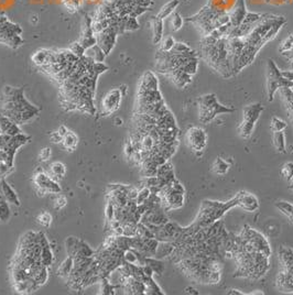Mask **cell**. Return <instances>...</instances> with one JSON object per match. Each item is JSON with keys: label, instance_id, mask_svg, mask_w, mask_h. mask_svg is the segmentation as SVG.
Listing matches in <instances>:
<instances>
[{"label": "cell", "instance_id": "ee69618b", "mask_svg": "<svg viewBox=\"0 0 293 295\" xmlns=\"http://www.w3.org/2000/svg\"><path fill=\"white\" fill-rule=\"evenodd\" d=\"M68 131H69V130H68V128L65 127V126H61V127L58 128V130H57V132L61 134V137H64L65 134L68 133Z\"/></svg>", "mask_w": 293, "mask_h": 295}, {"label": "cell", "instance_id": "6da1fadb", "mask_svg": "<svg viewBox=\"0 0 293 295\" xmlns=\"http://www.w3.org/2000/svg\"><path fill=\"white\" fill-rule=\"evenodd\" d=\"M286 22L287 20L284 17L270 14L263 15L262 19L254 27L249 35L242 37L245 45L235 67H234V75L238 74L254 62L262 46L275 39Z\"/></svg>", "mask_w": 293, "mask_h": 295}, {"label": "cell", "instance_id": "681fc988", "mask_svg": "<svg viewBox=\"0 0 293 295\" xmlns=\"http://www.w3.org/2000/svg\"><path fill=\"white\" fill-rule=\"evenodd\" d=\"M116 122H117V125H118V126H119V125H121V124H120L121 120L119 119V118H117V119H116Z\"/></svg>", "mask_w": 293, "mask_h": 295}, {"label": "cell", "instance_id": "8d00e7d4", "mask_svg": "<svg viewBox=\"0 0 293 295\" xmlns=\"http://www.w3.org/2000/svg\"><path fill=\"white\" fill-rule=\"evenodd\" d=\"M150 195H151V191H150V188L146 186H142L140 191L138 192V197L136 200L137 204L140 205L142 203H145V202L149 199Z\"/></svg>", "mask_w": 293, "mask_h": 295}, {"label": "cell", "instance_id": "f35d334b", "mask_svg": "<svg viewBox=\"0 0 293 295\" xmlns=\"http://www.w3.org/2000/svg\"><path fill=\"white\" fill-rule=\"evenodd\" d=\"M85 51L86 50L83 48L81 43H74L72 45V48H71V52L74 53L77 57H82L84 55V53H85Z\"/></svg>", "mask_w": 293, "mask_h": 295}, {"label": "cell", "instance_id": "d6986e66", "mask_svg": "<svg viewBox=\"0 0 293 295\" xmlns=\"http://www.w3.org/2000/svg\"><path fill=\"white\" fill-rule=\"evenodd\" d=\"M51 181H52V178H50V175L44 173V172L41 170L37 171L35 175V184H36L37 188L47 189Z\"/></svg>", "mask_w": 293, "mask_h": 295}, {"label": "cell", "instance_id": "7bdbcfd3", "mask_svg": "<svg viewBox=\"0 0 293 295\" xmlns=\"http://www.w3.org/2000/svg\"><path fill=\"white\" fill-rule=\"evenodd\" d=\"M51 140L54 143H61L62 140H63V137H61V134L58 133L57 131H55V132H53L51 134Z\"/></svg>", "mask_w": 293, "mask_h": 295}, {"label": "cell", "instance_id": "8fae6325", "mask_svg": "<svg viewBox=\"0 0 293 295\" xmlns=\"http://www.w3.org/2000/svg\"><path fill=\"white\" fill-rule=\"evenodd\" d=\"M121 94L120 90H112L108 94L104 97L103 103H102V108H103V113L105 116H108L116 111L118 109L120 102H121Z\"/></svg>", "mask_w": 293, "mask_h": 295}, {"label": "cell", "instance_id": "d6a6232c", "mask_svg": "<svg viewBox=\"0 0 293 295\" xmlns=\"http://www.w3.org/2000/svg\"><path fill=\"white\" fill-rule=\"evenodd\" d=\"M184 20L182 18V16L179 14V12L174 11L172 14V19H171V27H172L173 31H179L180 29L183 27Z\"/></svg>", "mask_w": 293, "mask_h": 295}, {"label": "cell", "instance_id": "30bf717a", "mask_svg": "<svg viewBox=\"0 0 293 295\" xmlns=\"http://www.w3.org/2000/svg\"><path fill=\"white\" fill-rule=\"evenodd\" d=\"M247 12H248V10L246 8V0H236L235 5L228 11L230 30L240 26L242 20L245 19Z\"/></svg>", "mask_w": 293, "mask_h": 295}, {"label": "cell", "instance_id": "d590c367", "mask_svg": "<svg viewBox=\"0 0 293 295\" xmlns=\"http://www.w3.org/2000/svg\"><path fill=\"white\" fill-rule=\"evenodd\" d=\"M37 221L41 226L50 227V225H51V222H52V216H51V214H49L47 212H42L41 214L37 215Z\"/></svg>", "mask_w": 293, "mask_h": 295}, {"label": "cell", "instance_id": "cb8c5ba5", "mask_svg": "<svg viewBox=\"0 0 293 295\" xmlns=\"http://www.w3.org/2000/svg\"><path fill=\"white\" fill-rule=\"evenodd\" d=\"M230 164L225 161L221 158H216V160L213 163V171L215 172L217 175H224L228 172Z\"/></svg>", "mask_w": 293, "mask_h": 295}, {"label": "cell", "instance_id": "e0dca14e", "mask_svg": "<svg viewBox=\"0 0 293 295\" xmlns=\"http://www.w3.org/2000/svg\"><path fill=\"white\" fill-rule=\"evenodd\" d=\"M139 87L145 90H159V82L156 75L152 72H146L141 78Z\"/></svg>", "mask_w": 293, "mask_h": 295}, {"label": "cell", "instance_id": "5bb4252c", "mask_svg": "<svg viewBox=\"0 0 293 295\" xmlns=\"http://www.w3.org/2000/svg\"><path fill=\"white\" fill-rule=\"evenodd\" d=\"M278 288L284 292H293V273L282 271L277 279Z\"/></svg>", "mask_w": 293, "mask_h": 295}, {"label": "cell", "instance_id": "ab89813d", "mask_svg": "<svg viewBox=\"0 0 293 295\" xmlns=\"http://www.w3.org/2000/svg\"><path fill=\"white\" fill-rule=\"evenodd\" d=\"M68 203V200H66L65 196L63 195H58L55 200H54V208L55 209H62L64 206Z\"/></svg>", "mask_w": 293, "mask_h": 295}, {"label": "cell", "instance_id": "836d02e7", "mask_svg": "<svg viewBox=\"0 0 293 295\" xmlns=\"http://www.w3.org/2000/svg\"><path fill=\"white\" fill-rule=\"evenodd\" d=\"M48 53H49V51H45V50L44 51L37 52L32 57L33 62H35L36 64L39 66L45 65V63H47V60H48Z\"/></svg>", "mask_w": 293, "mask_h": 295}, {"label": "cell", "instance_id": "7dc6e473", "mask_svg": "<svg viewBox=\"0 0 293 295\" xmlns=\"http://www.w3.org/2000/svg\"><path fill=\"white\" fill-rule=\"evenodd\" d=\"M103 0H84V2L90 3V5H97V3L102 2Z\"/></svg>", "mask_w": 293, "mask_h": 295}, {"label": "cell", "instance_id": "484cf974", "mask_svg": "<svg viewBox=\"0 0 293 295\" xmlns=\"http://www.w3.org/2000/svg\"><path fill=\"white\" fill-rule=\"evenodd\" d=\"M79 241H81V240L75 238V237H69L68 239H66L65 246H66V252H68V256H70V257L76 256L78 246H79Z\"/></svg>", "mask_w": 293, "mask_h": 295}, {"label": "cell", "instance_id": "ac0fdd59", "mask_svg": "<svg viewBox=\"0 0 293 295\" xmlns=\"http://www.w3.org/2000/svg\"><path fill=\"white\" fill-rule=\"evenodd\" d=\"M179 5H180V0H170L169 2H166L165 5L161 8L160 11H159V14L157 15V17L162 20H165L170 15L173 14Z\"/></svg>", "mask_w": 293, "mask_h": 295}, {"label": "cell", "instance_id": "f6af8a7d", "mask_svg": "<svg viewBox=\"0 0 293 295\" xmlns=\"http://www.w3.org/2000/svg\"><path fill=\"white\" fill-rule=\"evenodd\" d=\"M185 293H187V294H198V291H196L194 288H192V286H188V288L185 289Z\"/></svg>", "mask_w": 293, "mask_h": 295}, {"label": "cell", "instance_id": "2e32d148", "mask_svg": "<svg viewBox=\"0 0 293 295\" xmlns=\"http://www.w3.org/2000/svg\"><path fill=\"white\" fill-rule=\"evenodd\" d=\"M175 249V246L173 242L170 241H159L156 255H154V258L157 259H163L166 258V257H170L173 254V251Z\"/></svg>", "mask_w": 293, "mask_h": 295}, {"label": "cell", "instance_id": "9c48e42d", "mask_svg": "<svg viewBox=\"0 0 293 295\" xmlns=\"http://www.w3.org/2000/svg\"><path fill=\"white\" fill-rule=\"evenodd\" d=\"M234 199L236 201V206H239L241 209L248 213H255L259 208L258 199L249 192H238Z\"/></svg>", "mask_w": 293, "mask_h": 295}, {"label": "cell", "instance_id": "277c9868", "mask_svg": "<svg viewBox=\"0 0 293 295\" xmlns=\"http://www.w3.org/2000/svg\"><path fill=\"white\" fill-rule=\"evenodd\" d=\"M200 116L199 119L202 124H209L217 115L220 113H230L235 109L229 108L227 106H223L219 103L215 94H207L201 96L199 100Z\"/></svg>", "mask_w": 293, "mask_h": 295}, {"label": "cell", "instance_id": "4dcf8cb0", "mask_svg": "<svg viewBox=\"0 0 293 295\" xmlns=\"http://www.w3.org/2000/svg\"><path fill=\"white\" fill-rule=\"evenodd\" d=\"M270 128L272 130V132L284 131V129L287 128V124H286V121H283L282 119H280V118H278V117H272Z\"/></svg>", "mask_w": 293, "mask_h": 295}, {"label": "cell", "instance_id": "816d5d0a", "mask_svg": "<svg viewBox=\"0 0 293 295\" xmlns=\"http://www.w3.org/2000/svg\"><path fill=\"white\" fill-rule=\"evenodd\" d=\"M292 71H293V62H292Z\"/></svg>", "mask_w": 293, "mask_h": 295}, {"label": "cell", "instance_id": "3957f363", "mask_svg": "<svg viewBox=\"0 0 293 295\" xmlns=\"http://www.w3.org/2000/svg\"><path fill=\"white\" fill-rule=\"evenodd\" d=\"M235 206H236L235 199L225 202V203H221V202L207 201V200L203 201L195 222L200 227H205L214 224V222L219 221L220 219L224 216L226 212H228L230 208L235 207Z\"/></svg>", "mask_w": 293, "mask_h": 295}, {"label": "cell", "instance_id": "bcb514c9", "mask_svg": "<svg viewBox=\"0 0 293 295\" xmlns=\"http://www.w3.org/2000/svg\"><path fill=\"white\" fill-rule=\"evenodd\" d=\"M228 295H242L244 293L240 292V291L238 290H229V292H227Z\"/></svg>", "mask_w": 293, "mask_h": 295}, {"label": "cell", "instance_id": "5b68a950", "mask_svg": "<svg viewBox=\"0 0 293 295\" xmlns=\"http://www.w3.org/2000/svg\"><path fill=\"white\" fill-rule=\"evenodd\" d=\"M280 88H290L293 91V82L287 81L281 75V71L278 69V66L274 60H268L267 63V92L268 100L272 102L275 98V92Z\"/></svg>", "mask_w": 293, "mask_h": 295}, {"label": "cell", "instance_id": "4fadbf2b", "mask_svg": "<svg viewBox=\"0 0 293 295\" xmlns=\"http://www.w3.org/2000/svg\"><path fill=\"white\" fill-rule=\"evenodd\" d=\"M152 27V42L153 44H158L162 41L163 37V20L158 17H152L150 20Z\"/></svg>", "mask_w": 293, "mask_h": 295}, {"label": "cell", "instance_id": "ba28073f", "mask_svg": "<svg viewBox=\"0 0 293 295\" xmlns=\"http://www.w3.org/2000/svg\"><path fill=\"white\" fill-rule=\"evenodd\" d=\"M187 145L196 154L201 155L206 148L207 134L203 128L192 127L186 133Z\"/></svg>", "mask_w": 293, "mask_h": 295}, {"label": "cell", "instance_id": "603a6c76", "mask_svg": "<svg viewBox=\"0 0 293 295\" xmlns=\"http://www.w3.org/2000/svg\"><path fill=\"white\" fill-rule=\"evenodd\" d=\"M145 264H148L149 267H151L154 273L158 275H162V272L165 271V263L162 262L161 259H157L154 257H148L145 260Z\"/></svg>", "mask_w": 293, "mask_h": 295}, {"label": "cell", "instance_id": "83f0119b", "mask_svg": "<svg viewBox=\"0 0 293 295\" xmlns=\"http://www.w3.org/2000/svg\"><path fill=\"white\" fill-rule=\"evenodd\" d=\"M275 207H277L280 212L286 215L290 221L293 222V205L288 203V202H278L275 203Z\"/></svg>", "mask_w": 293, "mask_h": 295}, {"label": "cell", "instance_id": "c3c4849f", "mask_svg": "<svg viewBox=\"0 0 293 295\" xmlns=\"http://www.w3.org/2000/svg\"><path fill=\"white\" fill-rule=\"evenodd\" d=\"M3 201H6V199H5V196H3L1 187H0V203H1V202H3Z\"/></svg>", "mask_w": 293, "mask_h": 295}, {"label": "cell", "instance_id": "9a60e30c", "mask_svg": "<svg viewBox=\"0 0 293 295\" xmlns=\"http://www.w3.org/2000/svg\"><path fill=\"white\" fill-rule=\"evenodd\" d=\"M0 187H1L3 196H5V199L8 203L16 206H20V201L18 199V196H17L16 192L11 188L10 185L6 182L5 179H1V181H0Z\"/></svg>", "mask_w": 293, "mask_h": 295}, {"label": "cell", "instance_id": "52a82bcc", "mask_svg": "<svg viewBox=\"0 0 293 295\" xmlns=\"http://www.w3.org/2000/svg\"><path fill=\"white\" fill-rule=\"evenodd\" d=\"M241 238L245 241L248 242L255 250L261 252L262 255L267 257H270L271 255V248L270 244L268 242L267 238L262 234L259 233L256 229L251 228L249 226H245V228L241 231Z\"/></svg>", "mask_w": 293, "mask_h": 295}, {"label": "cell", "instance_id": "74e56055", "mask_svg": "<svg viewBox=\"0 0 293 295\" xmlns=\"http://www.w3.org/2000/svg\"><path fill=\"white\" fill-rule=\"evenodd\" d=\"M115 205L111 203L110 201H108V203L106 205V208H105V216H106V219L108 221L115 219Z\"/></svg>", "mask_w": 293, "mask_h": 295}, {"label": "cell", "instance_id": "f1b7e54d", "mask_svg": "<svg viewBox=\"0 0 293 295\" xmlns=\"http://www.w3.org/2000/svg\"><path fill=\"white\" fill-rule=\"evenodd\" d=\"M76 256H81V257H94L95 256V251L92 249V248L87 244L86 242H84L83 240L79 241V246H78V250Z\"/></svg>", "mask_w": 293, "mask_h": 295}, {"label": "cell", "instance_id": "f907efd6", "mask_svg": "<svg viewBox=\"0 0 293 295\" xmlns=\"http://www.w3.org/2000/svg\"><path fill=\"white\" fill-rule=\"evenodd\" d=\"M3 133V131H2V129H1V127H0V134H2Z\"/></svg>", "mask_w": 293, "mask_h": 295}, {"label": "cell", "instance_id": "e575fe53", "mask_svg": "<svg viewBox=\"0 0 293 295\" xmlns=\"http://www.w3.org/2000/svg\"><path fill=\"white\" fill-rule=\"evenodd\" d=\"M175 43H177V42H175L173 37H171V36L166 37L165 39L162 40V42H161L160 51H163V52L171 51V50L173 49V46L175 45Z\"/></svg>", "mask_w": 293, "mask_h": 295}, {"label": "cell", "instance_id": "d4e9b609", "mask_svg": "<svg viewBox=\"0 0 293 295\" xmlns=\"http://www.w3.org/2000/svg\"><path fill=\"white\" fill-rule=\"evenodd\" d=\"M41 262L44 267L49 268L50 265L53 263V251L51 249V246L47 244V246L42 247V252H41Z\"/></svg>", "mask_w": 293, "mask_h": 295}, {"label": "cell", "instance_id": "b9f144b4", "mask_svg": "<svg viewBox=\"0 0 293 295\" xmlns=\"http://www.w3.org/2000/svg\"><path fill=\"white\" fill-rule=\"evenodd\" d=\"M281 75L284 79H287V81L293 82V71H281Z\"/></svg>", "mask_w": 293, "mask_h": 295}, {"label": "cell", "instance_id": "ffe728a7", "mask_svg": "<svg viewBox=\"0 0 293 295\" xmlns=\"http://www.w3.org/2000/svg\"><path fill=\"white\" fill-rule=\"evenodd\" d=\"M73 265H74V261H73V257H68L63 262L61 263L60 267L57 269V275L62 277H68L70 276V273L72 272L73 270Z\"/></svg>", "mask_w": 293, "mask_h": 295}, {"label": "cell", "instance_id": "f546056e", "mask_svg": "<svg viewBox=\"0 0 293 295\" xmlns=\"http://www.w3.org/2000/svg\"><path fill=\"white\" fill-rule=\"evenodd\" d=\"M281 175L288 183H291L293 180V162H287L283 164L281 168Z\"/></svg>", "mask_w": 293, "mask_h": 295}, {"label": "cell", "instance_id": "60d3db41", "mask_svg": "<svg viewBox=\"0 0 293 295\" xmlns=\"http://www.w3.org/2000/svg\"><path fill=\"white\" fill-rule=\"evenodd\" d=\"M51 155H52L51 149H50V148H43V149L40 151L39 159H40V161L45 162V161H48L50 158H51Z\"/></svg>", "mask_w": 293, "mask_h": 295}, {"label": "cell", "instance_id": "7a4b0ae2", "mask_svg": "<svg viewBox=\"0 0 293 295\" xmlns=\"http://www.w3.org/2000/svg\"><path fill=\"white\" fill-rule=\"evenodd\" d=\"M180 269L201 284H216L220 280V264L216 257L196 255L178 261Z\"/></svg>", "mask_w": 293, "mask_h": 295}, {"label": "cell", "instance_id": "8992f818", "mask_svg": "<svg viewBox=\"0 0 293 295\" xmlns=\"http://www.w3.org/2000/svg\"><path fill=\"white\" fill-rule=\"evenodd\" d=\"M262 111L263 106L261 103L251 104L244 108V111H242L244 120H242L239 127V132L242 138L247 139L251 136V133L254 131L255 125H256V122L259 119V117H260Z\"/></svg>", "mask_w": 293, "mask_h": 295}, {"label": "cell", "instance_id": "1f68e13d", "mask_svg": "<svg viewBox=\"0 0 293 295\" xmlns=\"http://www.w3.org/2000/svg\"><path fill=\"white\" fill-rule=\"evenodd\" d=\"M10 208L7 201H3L0 203V221H8L10 218Z\"/></svg>", "mask_w": 293, "mask_h": 295}, {"label": "cell", "instance_id": "7c38bea8", "mask_svg": "<svg viewBox=\"0 0 293 295\" xmlns=\"http://www.w3.org/2000/svg\"><path fill=\"white\" fill-rule=\"evenodd\" d=\"M279 258L283 267V271L293 273V250L288 247H280Z\"/></svg>", "mask_w": 293, "mask_h": 295}, {"label": "cell", "instance_id": "7402d4cb", "mask_svg": "<svg viewBox=\"0 0 293 295\" xmlns=\"http://www.w3.org/2000/svg\"><path fill=\"white\" fill-rule=\"evenodd\" d=\"M77 143H78V138L75 136L73 132L68 131V133H66L65 136L63 137L62 145L68 151L75 150V148H76Z\"/></svg>", "mask_w": 293, "mask_h": 295}, {"label": "cell", "instance_id": "4316f807", "mask_svg": "<svg viewBox=\"0 0 293 295\" xmlns=\"http://www.w3.org/2000/svg\"><path fill=\"white\" fill-rule=\"evenodd\" d=\"M50 172H51V175L50 176H52V179L55 181V176L58 179H61L62 176L65 175L66 168L63 163L54 162L53 164H51V166H50Z\"/></svg>", "mask_w": 293, "mask_h": 295}, {"label": "cell", "instance_id": "44dd1931", "mask_svg": "<svg viewBox=\"0 0 293 295\" xmlns=\"http://www.w3.org/2000/svg\"><path fill=\"white\" fill-rule=\"evenodd\" d=\"M274 146L275 150L280 153H286L287 148H286V136H284L283 131H278L274 132Z\"/></svg>", "mask_w": 293, "mask_h": 295}]
</instances>
